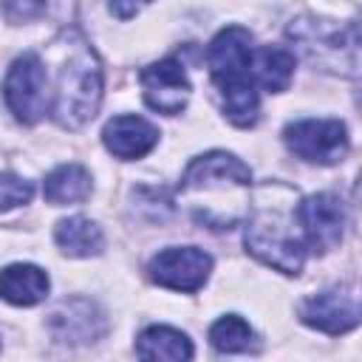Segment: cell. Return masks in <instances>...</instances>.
Segmentation results:
<instances>
[{"mask_svg": "<svg viewBox=\"0 0 362 362\" xmlns=\"http://www.w3.org/2000/svg\"><path fill=\"white\" fill-rule=\"evenodd\" d=\"M252 170L226 150H212L189 161L178 184V204L209 229H232L249 215Z\"/></svg>", "mask_w": 362, "mask_h": 362, "instance_id": "6da1fadb", "label": "cell"}, {"mask_svg": "<svg viewBox=\"0 0 362 362\" xmlns=\"http://www.w3.org/2000/svg\"><path fill=\"white\" fill-rule=\"evenodd\" d=\"M45 62H51L54 71V96H51V116L65 130L85 127L99 105H102V62L88 42V37L68 25L62 28L45 51Z\"/></svg>", "mask_w": 362, "mask_h": 362, "instance_id": "7a4b0ae2", "label": "cell"}, {"mask_svg": "<svg viewBox=\"0 0 362 362\" xmlns=\"http://www.w3.org/2000/svg\"><path fill=\"white\" fill-rule=\"evenodd\" d=\"M252 34L243 25L221 28L206 48L209 74L221 93L223 116L235 127H252L260 113V93L252 74Z\"/></svg>", "mask_w": 362, "mask_h": 362, "instance_id": "3957f363", "label": "cell"}, {"mask_svg": "<svg viewBox=\"0 0 362 362\" xmlns=\"http://www.w3.org/2000/svg\"><path fill=\"white\" fill-rule=\"evenodd\" d=\"M246 249L266 266L283 274H300L305 263V243L297 223V204L257 201L246 215Z\"/></svg>", "mask_w": 362, "mask_h": 362, "instance_id": "277c9868", "label": "cell"}, {"mask_svg": "<svg viewBox=\"0 0 362 362\" xmlns=\"http://www.w3.org/2000/svg\"><path fill=\"white\" fill-rule=\"evenodd\" d=\"M297 54L317 71L356 76L359 74V28L356 23H331L320 17H297L286 28Z\"/></svg>", "mask_w": 362, "mask_h": 362, "instance_id": "5b68a950", "label": "cell"}, {"mask_svg": "<svg viewBox=\"0 0 362 362\" xmlns=\"http://www.w3.org/2000/svg\"><path fill=\"white\" fill-rule=\"evenodd\" d=\"M3 96L8 110L23 124H37L48 110V71L40 54L25 51L6 74Z\"/></svg>", "mask_w": 362, "mask_h": 362, "instance_id": "8992f818", "label": "cell"}, {"mask_svg": "<svg viewBox=\"0 0 362 362\" xmlns=\"http://www.w3.org/2000/svg\"><path fill=\"white\" fill-rule=\"evenodd\" d=\"M286 147L308 164H339L348 156V127L339 119H300L283 130Z\"/></svg>", "mask_w": 362, "mask_h": 362, "instance_id": "52a82bcc", "label": "cell"}, {"mask_svg": "<svg viewBox=\"0 0 362 362\" xmlns=\"http://www.w3.org/2000/svg\"><path fill=\"white\" fill-rule=\"evenodd\" d=\"M297 223L303 243L314 255L331 252L345 232V206L331 192H314L297 204Z\"/></svg>", "mask_w": 362, "mask_h": 362, "instance_id": "ba28073f", "label": "cell"}, {"mask_svg": "<svg viewBox=\"0 0 362 362\" xmlns=\"http://www.w3.org/2000/svg\"><path fill=\"white\" fill-rule=\"evenodd\" d=\"M45 328L62 345H90V342H99L105 337L107 320L93 300L65 297L51 308Z\"/></svg>", "mask_w": 362, "mask_h": 362, "instance_id": "9c48e42d", "label": "cell"}, {"mask_svg": "<svg viewBox=\"0 0 362 362\" xmlns=\"http://www.w3.org/2000/svg\"><path fill=\"white\" fill-rule=\"evenodd\" d=\"M147 272L153 283L192 294L206 283L212 272V257L198 246H170L150 260Z\"/></svg>", "mask_w": 362, "mask_h": 362, "instance_id": "30bf717a", "label": "cell"}, {"mask_svg": "<svg viewBox=\"0 0 362 362\" xmlns=\"http://www.w3.org/2000/svg\"><path fill=\"white\" fill-rule=\"evenodd\" d=\"M359 297L354 288H325L300 303V320L322 334H348L359 325Z\"/></svg>", "mask_w": 362, "mask_h": 362, "instance_id": "8fae6325", "label": "cell"}, {"mask_svg": "<svg viewBox=\"0 0 362 362\" xmlns=\"http://www.w3.org/2000/svg\"><path fill=\"white\" fill-rule=\"evenodd\" d=\"M141 90H144V102L164 113V116H178L187 105H189V96H192V88H189V79L184 74V65L173 57L167 59H158V62H150L144 71H141Z\"/></svg>", "mask_w": 362, "mask_h": 362, "instance_id": "7c38bea8", "label": "cell"}, {"mask_svg": "<svg viewBox=\"0 0 362 362\" xmlns=\"http://www.w3.org/2000/svg\"><path fill=\"white\" fill-rule=\"evenodd\" d=\"M102 141H105L107 153H113L116 158L136 161V158L147 156L158 144V127L153 122H147L144 116L122 113V116H113L105 124Z\"/></svg>", "mask_w": 362, "mask_h": 362, "instance_id": "4fadbf2b", "label": "cell"}, {"mask_svg": "<svg viewBox=\"0 0 362 362\" xmlns=\"http://www.w3.org/2000/svg\"><path fill=\"white\" fill-rule=\"evenodd\" d=\"M51 288L48 274L34 263H11L0 269V300L11 305H37Z\"/></svg>", "mask_w": 362, "mask_h": 362, "instance_id": "5bb4252c", "label": "cell"}, {"mask_svg": "<svg viewBox=\"0 0 362 362\" xmlns=\"http://www.w3.org/2000/svg\"><path fill=\"white\" fill-rule=\"evenodd\" d=\"M192 342L184 331L170 325H150L136 339L139 359H164V362H184L192 359Z\"/></svg>", "mask_w": 362, "mask_h": 362, "instance_id": "9a60e30c", "label": "cell"}, {"mask_svg": "<svg viewBox=\"0 0 362 362\" xmlns=\"http://www.w3.org/2000/svg\"><path fill=\"white\" fill-rule=\"evenodd\" d=\"M93 192V178L82 164H59L42 181V195L54 206L82 204Z\"/></svg>", "mask_w": 362, "mask_h": 362, "instance_id": "2e32d148", "label": "cell"}, {"mask_svg": "<svg viewBox=\"0 0 362 362\" xmlns=\"http://www.w3.org/2000/svg\"><path fill=\"white\" fill-rule=\"evenodd\" d=\"M54 240H57L59 252L68 257H93L105 249V235H102L99 223L90 218H82V215L59 221L54 229Z\"/></svg>", "mask_w": 362, "mask_h": 362, "instance_id": "e0dca14e", "label": "cell"}, {"mask_svg": "<svg viewBox=\"0 0 362 362\" xmlns=\"http://www.w3.org/2000/svg\"><path fill=\"white\" fill-rule=\"evenodd\" d=\"M294 54L280 45H263L252 51V74L255 82L272 93H283L294 76Z\"/></svg>", "mask_w": 362, "mask_h": 362, "instance_id": "ac0fdd59", "label": "cell"}, {"mask_svg": "<svg viewBox=\"0 0 362 362\" xmlns=\"http://www.w3.org/2000/svg\"><path fill=\"white\" fill-rule=\"evenodd\" d=\"M209 342L221 354H246L255 348V331L238 314H223L209 325Z\"/></svg>", "mask_w": 362, "mask_h": 362, "instance_id": "d6986e66", "label": "cell"}, {"mask_svg": "<svg viewBox=\"0 0 362 362\" xmlns=\"http://www.w3.org/2000/svg\"><path fill=\"white\" fill-rule=\"evenodd\" d=\"M34 195L31 181L14 175V173H0V212H8L14 206L28 204Z\"/></svg>", "mask_w": 362, "mask_h": 362, "instance_id": "ffe728a7", "label": "cell"}, {"mask_svg": "<svg viewBox=\"0 0 362 362\" xmlns=\"http://www.w3.org/2000/svg\"><path fill=\"white\" fill-rule=\"evenodd\" d=\"M0 8L11 25H20V23L40 20L45 14V0H0Z\"/></svg>", "mask_w": 362, "mask_h": 362, "instance_id": "44dd1931", "label": "cell"}, {"mask_svg": "<svg viewBox=\"0 0 362 362\" xmlns=\"http://www.w3.org/2000/svg\"><path fill=\"white\" fill-rule=\"evenodd\" d=\"M147 3H153V0H110L107 8H110L113 17H119V20H130V17H136Z\"/></svg>", "mask_w": 362, "mask_h": 362, "instance_id": "7402d4cb", "label": "cell"}]
</instances>
